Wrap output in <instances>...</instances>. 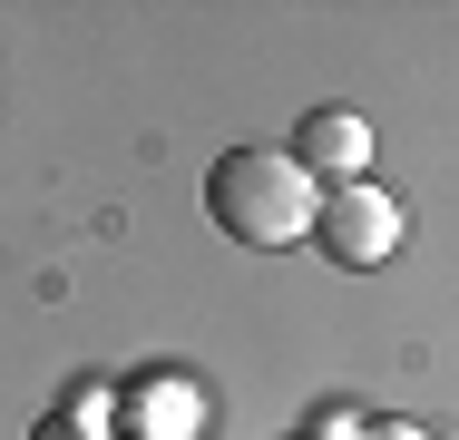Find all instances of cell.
Masks as SVG:
<instances>
[{
  "instance_id": "6da1fadb",
  "label": "cell",
  "mask_w": 459,
  "mask_h": 440,
  "mask_svg": "<svg viewBox=\"0 0 459 440\" xmlns=\"http://www.w3.org/2000/svg\"><path fill=\"white\" fill-rule=\"evenodd\" d=\"M313 206H323V186L293 167L283 147H235V157H215V176H205L215 235H235V245H255V255L303 245V235H313Z\"/></svg>"
},
{
  "instance_id": "7a4b0ae2",
  "label": "cell",
  "mask_w": 459,
  "mask_h": 440,
  "mask_svg": "<svg viewBox=\"0 0 459 440\" xmlns=\"http://www.w3.org/2000/svg\"><path fill=\"white\" fill-rule=\"evenodd\" d=\"M401 235H411V216H401V196H381V186H323V206H313V245H323V264H342V274L391 264Z\"/></svg>"
},
{
  "instance_id": "3957f363",
  "label": "cell",
  "mask_w": 459,
  "mask_h": 440,
  "mask_svg": "<svg viewBox=\"0 0 459 440\" xmlns=\"http://www.w3.org/2000/svg\"><path fill=\"white\" fill-rule=\"evenodd\" d=\"M303 176H333V186H362L371 167V128L352 118V108H313L303 128H293V147H283Z\"/></svg>"
},
{
  "instance_id": "277c9868",
  "label": "cell",
  "mask_w": 459,
  "mask_h": 440,
  "mask_svg": "<svg viewBox=\"0 0 459 440\" xmlns=\"http://www.w3.org/2000/svg\"><path fill=\"white\" fill-rule=\"evenodd\" d=\"M127 431H137V440L195 431V392H186V382H127Z\"/></svg>"
},
{
  "instance_id": "5b68a950",
  "label": "cell",
  "mask_w": 459,
  "mask_h": 440,
  "mask_svg": "<svg viewBox=\"0 0 459 440\" xmlns=\"http://www.w3.org/2000/svg\"><path fill=\"white\" fill-rule=\"evenodd\" d=\"M30 440H98V392H69L59 411H39V431Z\"/></svg>"
},
{
  "instance_id": "8992f818",
  "label": "cell",
  "mask_w": 459,
  "mask_h": 440,
  "mask_svg": "<svg viewBox=\"0 0 459 440\" xmlns=\"http://www.w3.org/2000/svg\"><path fill=\"white\" fill-rule=\"evenodd\" d=\"M362 440H420V431H411V421H391V431H362Z\"/></svg>"
}]
</instances>
